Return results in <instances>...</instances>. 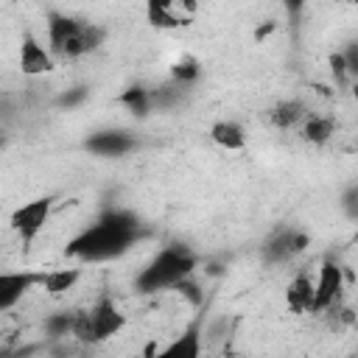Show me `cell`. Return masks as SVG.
<instances>
[{
  "label": "cell",
  "mask_w": 358,
  "mask_h": 358,
  "mask_svg": "<svg viewBox=\"0 0 358 358\" xmlns=\"http://www.w3.org/2000/svg\"><path fill=\"white\" fill-rule=\"evenodd\" d=\"M134 229H137L134 218H129L123 213H112V215L95 221L90 229H84L70 243V255H76L81 260H109L129 249V243L134 241Z\"/></svg>",
  "instance_id": "1"
},
{
  "label": "cell",
  "mask_w": 358,
  "mask_h": 358,
  "mask_svg": "<svg viewBox=\"0 0 358 358\" xmlns=\"http://www.w3.org/2000/svg\"><path fill=\"white\" fill-rule=\"evenodd\" d=\"M103 42V31L92 22L64 17V14H50L48 17V48L59 62H76L98 50Z\"/></svg>",
  "instance_id": "2"
},
{
  "label": "cell",
  "mask_w": 358,
  "mask_h": 358,
  "mask_svg": "<svg viewBox=\"0 0 358 358\" xmlns=\"http://www.w3.org/2000/svg\"><path fill=\"white\" fill-rule=\"evenodd\" d=\"M196 257L187 249L179 246H168L162 249L140 274H137V288L143 294H154V291H165V288H176L185 282V277L193 271Z\"/></svg>",
  "instance_id": "3"
},
{
  "label": "cell",
  "mask_w": 358,
  "mask_h": 358,
  "mask_svg": "<svg viewBox=\"0 0 358 358\" xmlns=\"http://www.w3.org/2000/svg\"><path fill=\"white\" fill-rule=\"evenodd\" d=\"M123 327H126V316L117 310V305L112 299H98L92 308L76 313L70 333L81 341H103L117 336Z\"/></svg>",
  "instance_id": "4"
},
{
  "label": "cell",
  "mask_w": 358,
  "mask_h": 358,
  "mask_svg": "<svg viewBox=\"0 0 358 358\" xmlns=\"http://www.w3.org/2000/svg\"><path fill=\"white\" fill-rule=\"evenodd\" d=\"M199 0H145V17L159 31H176L196 20Z\"/></svg>",
  "instance_id": "5"
},
{
  "label": "cell",
  "mask_w": 358,
  "mask_h": 358,
  "mask_svg": "<svg viewBox=\"0 0 358 358\" xmlns=\"http://www.w3.org/2000/svg\"><path fill=\"white\" fill-rule=\"evenodd\" d=\"M50 213H53V199H50V196L25 201V204H20V207L11 213V229L17 232V238H20L25 246H31V243L36 241V235L48 227Z\"/></svg>",
  "instance_id": "6"
},
{
  "label": "cell",
  "mask_w": 358,
  "mask_h": 358,
  "mask_svg": "<svg viewBox=\"0 0 358 358\" xmlns=\"http://www.w3.org/2000/svg\"><path fill=\"white\" fill-rule=\"evenodd\" d=\"M59 59L48 45H42L34 34H25L20 42V70L22 76H48L53 73Z\"/></svg>",
  "instance_id": "7"
},
{
  "label": "cell",
  "mask_w": 358,
  "mask_h": 358,
  "mask_svg": "<svg viewBox=\"0 0 358 358\" xmlns=\"http://www.w3.org/2000/svg\"><path fill=\"white\" fill-rule=\"evenodd\" d=\"M341 291H344L341 268L336 263H322V268L316 274V308H313V313H327L330 308H336L341 302Z\"/></svg>",
  "instance_id": "8"
},
{
  "label": "cell",
  "mask_w": 358,
  "mask_h": 358,
  "mask_svg": "<svg viewBox=\"0 0 358 358\" xmlns=\"http://www.w3.org/2000/svg\"><path fill=\"white\" fill-rule=\"evenodd\" d=\"M285 305L294 316H305V313H313L316 308V280L308 274V271H299L288 288H285Z\"/></svg>",
  "instance_id": "9"
},
{
  "label": "cell",
  "mask_w": 358,
  "mask_h": 358,
  "mask_svg": "<svg viewBox=\"0 0 358 358\" xmlns=\"http://www.w3.org/2000/svg\"><path fill=\"white\" fill-rule=\"evenodd\" d=\"M42 274H31V271H6L0 274V310H11L22 294L39 282Z\"/></svg>",
  "instance_id": "10"
},
{
  "label": "cell",
  "mask_w": 358,
  "mask_h": 358,
  "mask_svg": "<svg viewBox=\"0 0 358 358\" xmlns=\"http://www.w3.org/2000/svg\"><path fill=\"white\" fill-rule=\"evenodd\" d=\"M308 115H310L308 106L294 98V101H280V103H274V106L266 112V120H268L274 129H280V131H291V129H299Z\"/></svg>",
  "instance_id": "11"
},
{
  "label": "cell",
  "mask_w": 358,
  "mask_h": 358,
  "mask_svg": "<svg viewBox=\"0 0 358 358\" xmlns=\"http://www.w3.org/2000/svg\"><path fill=\"white\" fill-rule=\"evenodd\" d=\"M296 131H299L302 143H308V145H324V143H330L336 137V120L330 115H313L310 112Z\"/></svg>",
  "instance_id": "12"
},
{
  "label": "cell",
  "mask_w": 358,
  "mask_h": 358,
  "mask_svg": "<svg viewBox=\"0 0 358 358\" xmlns=\"http://www.w3.org/2000/svg\"><path fill=\"white\" fill-rule=\"evenodd\" d=\"M210 140L224 151H241L246 145V131L238 120H215L210 126Z\"/></svg>",
  "instance_id": "13"
},
{
  "label": "cell",
  "mask_w": 358,
  "mask_h": 358,
  "mask_svg": "<svg viewBox=\"0 0 358 358\" xmlns=\"http://www.w3.org/2000/svg\"><path fill=\"white\" fill-rule=\"evenodd\" d=\"M305 246H308V238H305V235H299V232H282V235H277V238L268 243L266 255H268L271 260H288V257L299 255Z\"/></svg>",
  "instance_id": "14"
},
{
  "label": "cell",
  "mask_w": 358,
  "mask_h": 358,
  "mask_svg": "<svg viewBox=\"0 0 358 358\" xmlns=\"http://www.w3.org/2000/svg\"><path fill=\"white\" fill-rule=\"evenodd\" d=\"M78 280H81V271H78V268H53V271H45V274L39 277V285H42L48 294L59 296V294L70 291Z\"/></svg>",
  "instance_id": "15"
},
{
  "label": "cell",
  "mask_w": 358,
  "mask_h": 358,
  "mask_svg": "<svg viewBox=\"0 0 358 358\" xmlns=\"http://www.w3.org/2000/svg\"><path fill=\"white\" fill-rule=\"evenodd\" d=\"M90 148L103 154V157H117V154H126L131 148V140L123 131H103V134L90 140Z\"/></svg>",
  "instance_id": "16"
},
{
  "label": "cell",
  "mask_w": 358,
  "mask_h": 358,
  "mask_svg": "<svg viewBox=\"0 0 358 358\" xmlns=\"http://www.w3.org/2000/svg\"><path fill=\"white\" fill-rule=\"evenodd\" d=\"M171 76H173L176 84H193V81L199 78V62H196L193 56L182 53V56L171 64Z\"/></svg>",
  "instance_id": "17"
},
{
  "label": "cell",
  "mask_w": 358,
  "mask_h": 358,
  "mask_svg": "<svg viewBox=\"0 0 358 358\" xmlns=\"http://www.w3.org/2000/svg\"><path fill=\"white\" fill-rule=\"evenodd\" d=\"M199 350H201V347H199V336H196V333H187V336H179V338H176L171 347H165L162 352H165V355L196 358V355H199Z\"/></svg>",
  "instance_id": "18"
},
{
  "label": "cell",
  "mask_w": 358,
  "mask_h": 358,
  "mask_svg": "<svg viewBox=\"0 0 358 358\" xmlns=\"http://www.w3.org/2000/svg\"><path fill=\"white\" fill-rule=\"evenodd\" d=\"M285 6H288L291 11H299V8L305 6V0H285Z\"/></svg>",
  "instance_id": "19"
},
{
  "label": "cell",
  "mask_w": 358,
  "mask_h": 358,
  "mask_svg": "<svg viewBox=\"0 0 358 358\" xmlns=\"http://www.w3.org/2000/svg\"><path fill=\"white\" fill-rule=\"evenodd\" d=\"M350 3H352V6H355V8H358V0H350Z\"/></svg>",
  "instance_id": "20"
},
{
  "label": "cell",
  "mask_w": 358,
  "mask_h": 358,
  "mask_svg": "<svg viewBox=\"0 0 358 358\" xmlns=\"http://www.w3.org/2000/svg\"><path fill=\"white\" fill-rule=\"evenodd\" d=\"M355 238H358V235H355Z\"/></svg>",
  "instance_id": "21"
}]
</instances>
